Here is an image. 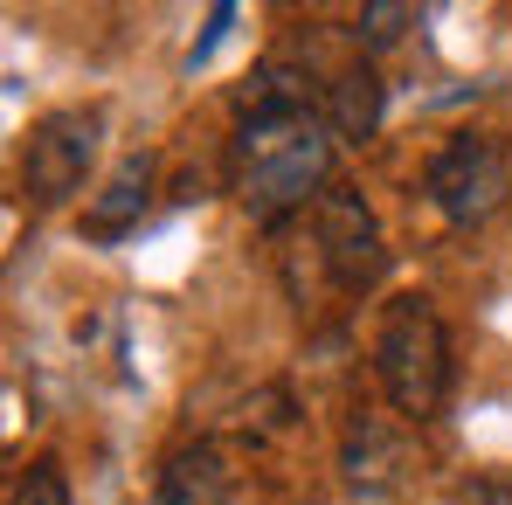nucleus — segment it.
<instances>
[{
	"mask_svg": "<svg viewBox=\"0 0 512 505\" xmlns=\"http://www.w3.org/2000/svg\"><path fill=\"white\" fill-rule=\"evenodd\" d=\"M229 21H236V7H229V0H222V7H215V14H208V28H201V42H194V56H187V63H208V49H215V42H222V35H229Z\"/></svg>",
	"mask_w": 512,
	"mask_h": 505,
	"instance_id": "12",
	"label": "nucleus"
},
{
	"mask_svg": "<svg viewBox=\"0 0 512 505\" xmlns=\"http://www.w3.org/2000/svg\"><path fill=\"white\" fill-rule=\"evenodd\" d=\"M7 505H70V478H63V464L56 457H35L21 478H14V499Z\"/></svg>",
	"mask_w": 512,
	"mask_h": 505,
	"instance_id": "10",
	"label": "nucleus"
},
{
	"mask_svg": "<svg viewBox=\"0 0 512 505\" xmlns=\"http://www.w3.org/2000/svg\"><path fill=\"white\" fill-rule=\"evenodd\" d=\"M402 28H416V7L409 0H374V7H360V42L367 49H388V42H402Z\"/></svg>",
	"mask_w": 512,
	"mask_h": 505,
	"instance_id": "11",
	"label": "nucleus"
},
{
	"mask_svg": "<svg viewBox=\"0 0 512 505\" xmlns=\"http://www.w3.org/2000/svg\"><path fill=\"white\" fill-rule=\"evenodd\" d=\"M423 194H429V208H436L443 222L478 229V222H492L512 201V153L499 139H485V132H464V139H450V146L429 160Z\"/></svg>",
	"mask_w": 512,
	"mask_h": 505,
	"instance_id": "4",
	"label": "nucleus"
},
{
	"mask_svg": "<svg viewBox=\"0 0 512 505\" xmlns=\"http://www.w3.org/2000/svg\"><path fill=\"white\" fill-rule=\"evenodd\" d=\"M97 139H104V111L97 104H63V111L35 118L28 146H21V194L35 208L77 201L90 167H97Z\"/></svg>",
	"mask_w": 512,
	"mask_h": 505,
	"instance_id": "3",
	"label": "nucleus"
},
{
	"mask_svg": "<svg viewBox=\"0 0 512 505\" xmlns=\"http://www.w3.org/2000/svg\"><path fill=\"white\" fill-rule=\"evenodd\" d=\"M312 222H319V256H326L333 284H340V291H374V284H381V270H388V250H381V222H374V208H367L353 187H326Z\"/></svg>",
	"mask_w": 512,
	"mask_h": 505,
	"instance_id": "5",
	"label": "nucleus"
},
{
	"mask_svg": "<svg viewBox=\"0 0 512 505\" xmlns=\"http://www.w3.org/2000/svg\"><path fill=\"white\" fill-rule=\"evenodd\" d=\"M236 492V471L215 443H180L167 464H160V485H153V505H229Z\"/></svg>",
	"mask_w": 512,
	"mask_h": 505,
	"instance_id": "7",
	"label": "nucleus"
},
{
	"mask_svg": "<svg viewBox=\"0 0 512 505\" xmlns=\"http://www.w3.org/2000/svg\"><path fill=\"white\" fill-rule=\"evenodd\" d=\"M326 187H333L326 111H312L305 77L291 63H263L243 97V118H236V201L250 208V222L277 229Z\"/></svg>",
	"mask_w": 512,
	"mask_h": 505,
	"instance_id": "1",
	"label": "nucleus"
},
{
	"mask_svg": "<svg viewBox=\"0 0 512 505\" xmlns=\"http://www.w3.org/2000/svg\"><path fill=\"white\" fill-rule=\"evenodd\" d=\"M340 471H346V485H353L360 499L402 492V485L416 478V436H409V422L360 409L353 429H346V443H340Z\"/></svg>",
	"mask_w": 512,
	"mask_h": 505,
	"instance_id": "6",
	"label": "nucleus"
},
{
	"mask_svg": "<svg viewBox=\"0 0 512 505\" xmlns=\"http://www.w3.org/2000/svg\"><path fill=\"white\" fill-rule=\"evenodd\" d=\"M374 374L395 402V416L429 422L450 395V333L436 319V305L402 291L388 312H381V333H374Z\"/></svg>",
	"mask_w": 512,
	"mask_h": 505,
	"instance_id": "2",
	"label": "nucleus"
},
{
	"mask_svg": "<svg viewBox=\"0 0 512 505\" xmlns=\"http://www.w3.org/2000/svg\"><path fill=\"white\" fill-rule=\"evenodd\" d=\"M326 125H333V139H374V125H381V77L367 63H353V70L333 77Z\"/></svg>",
	"mask_w": 512,
	"mask_h": 505,
	"instance_id": "9",
	"label": "nucleus"
},
{
	"mask_svg": "<svg viewBox=\"0 0 512 505\" xmlns=\"http://www.w3.org/2000/svg\"><path fill=\"white\" fill-rule=\"evenodd\" d=\"M277 505H312V499H291V492H284V499H277Z\"/></svg>",
	"mask_w": 512,
	"mask_h": 505,
	"instance_id": "14",
	"label": "nucleus"
},
{
	"mask_svg": "<svg viewBox=\"0 0 512 505\" xmlns=\"http://www.w3.org/2000/svg\"><path fill=\"white\" fill-rule=\"evenodd\" d=\"M478 505H512V485H499V478H485V485H478Z\"/></svg>",
	"mask_w": 512,
	"mask_h": 505,
	"instance_id": "13",
	"label": "nucleus"
},
{
	"mask_svg": "<svg viewBox=\"0 0 512 505\" xmlns=\"http://www.w3.org/2000/svg\"><path fill=\"white\" fill-rule=\"evenodd\" d=\"M146 194H153V153H132L125 167L111 173V187L84 208V236L90 243H118V236L146 215Z\"/></svg>",
	"mask_w": 512,
	"mask_h": 505,
	"instance_id": "8",
	"label": "nucleus"
}]
</instances>
